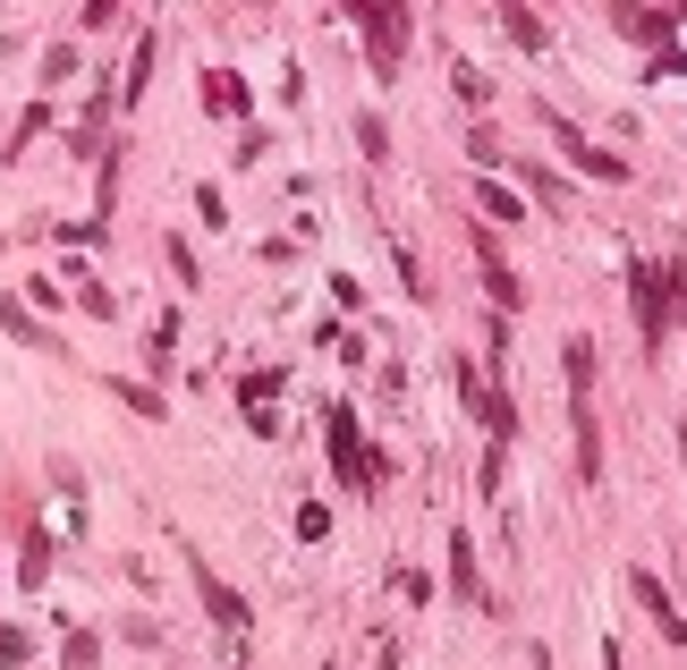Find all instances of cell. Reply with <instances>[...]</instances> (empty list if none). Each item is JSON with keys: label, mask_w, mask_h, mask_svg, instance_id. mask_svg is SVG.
I'll use <instances>...</instances> for the list:
<instances>
[{"label": "cell", "mask_w": 687, "mask_h": 670, "mask_svg": "<svg viewBox=\"0 0 687 670\" xmlns=\"http://www.w3.org/2000/svg\"><path fill=\"white\" fill-rule=\"evenodd\" d=\"M365 43H374V77H399L408 60V0H365Z\"/></svg>", "instance_id": "6da1fadb"}, {"label": "cell", "mask_w": 687, "mask_h": 670, "mask_svg": "<svg viewBox=\"0 0 687 670\" xmlns=\"http://www.w3.org/2000/svg\"><path fill=\"white\" fill-rule=\"evenodd\" d=\"M628 288H637V315H645V340H671V281H662L654 263H637V272H628Z\"/></svg>", "instance_id": "7a4b0ae2"}, {"label": "cell", "mask_w": 687, "mask_h": 670, "mask_svg": "<svg viewBox=\"0 0 687 670\" xmlns=\"http://www.w3.org/2000/svg\"><path fill=\"white\" fill-rule=\"evenodd\" d=\"M552 136H560V154L577 161L586 179H611V188H620V179H628V161H620V154H603V145H586V136H577V128H560V120H552Z\"/></svg>", "instance_id": "3957f363"}, {"label": "cell", "mask_w": 687, "mask_h": 670, "mask_svg": "<svg viewBox=\"0 0 687 670\" xmlns=\"http://www.w3.org/2000/svg\"><path fill=\"white\" fill-rule=\"evenodd\" d=\"M628 586H637V603L654 611V628H662V637H671V645H687V620H679V603H671V586H662L654 569H637Z\"/></svg>", "instance_id": "277c9868"}, {"label": "cell", "mask_w": 687, "mask_h": 670, "mask_svg": "<svg viewBox=\"0 0 687 670\" xmlns=\"http://www.w3.org/2000/svg\"><path fill=\"white\" fill-rule=\"evenodd\" d=\"M196 594H204V611H213V620H221V628H247V620H255V611L238 603V594H229L221 577L204 569V552H196Z\"/></svg>", "instance_id": "5b68a950"}, {"label": "cell", "mask_w": 687, "mask_h": 670, "mask_svg": "<svg viewBox=\"0 0 687 670\" xmlns=\"http://www.w3.org/2000/svg\"><path fill=\"white\" fill-rule=\"evenodd\" d=\"M450 586L467 603H484V577H476V535H450Z\"/></svg>", "instance_id": "8992f818"}, {"label": "cell", "mask_w": 687, "mask_h": 670, "mask_svg": "<svg viewBox=\"0 0 687 670\" xmlns=\"http://www.w3.org/2000/svg\"><path fill=\"white\" fill-rule=\"evenodd\" d=\"M238 399H247V424H255V433H272V399H280V383H263V374H247V383H238Z\"/></svg>", "instance_id": "52a82bcc"}, {"label": "cell", "mask_w": 687, "mask_h": 670, "mask_svg": "<svg viewBox=\"0 0 687 670\" xmlns=\"http://www.w3.org/2000/svg\"><path fill=\"white\" fill-rule=\"evenodd\" d=\"M204 111H221V120H238V111H247V86H238L229 68H213V77H204Z\"/></svg>", "instance_id": "ba28073f"}, {"label": "cell", "mask_w": 687, "mask_h": 670, "mask_svg": "<svg viewBox=\"0 0 687 670\" xmlns=\"http://www.w3.org/2000/svg\"><path fill=\"white\" fill-rule=\"evenodd\" d=\"M476 272H484V288H492V306H518V272L492 255V247H476Z\"/></svg>", "instance_id": "9c48e42d"}, {"label": "cell", "mask_w": 687, "mask_h": 670, "mask_svg": "<svg viewBox=\"0 0 687 670\" xmlns=\"http://www.w3.org/2000/svg\"><path fill=\"white\" fill-rule=\"evenodd\" d=\"M611 26H620L628 43H662V34H671V18H654V9H611Z\"/></svg>", "instance_id": "30bf717a"}, {"label": "cell", "mask_w": 687, "mask_h": 670, "mask_svg": "<svg viewBox=\"0 0 687 670\" xmlns=\"http://www.w3.org/2000/svg\"><path fill=\"white\" fill-rule=\"evenodd\" d=\"M569 399H594V340H569Z\"/></svg>", "instance_id": "8fae6325"}, {"label": "cell", "mask_w": 687, "mask_h": 670, "mask_svg": "<svg viewBox=\"0 0 687 670\" xmlns=\"http://www.w3.org/2000/svg\"><path fill=\"white\" fill-rule=\"evenodd\" d=\"M501 26H509V43H518V52H543V26H535V18H526L518 0H509V9H501Z\"/></svg>", "instance_id": "7c38bea8"}, {"label": "cell", "mask_w": 687, "mask_h": 670, "mask_svg": "<svg viewBox=\"0 0 687 670\" xmlns=\"http://www.w3.org/2000/svg\"><path fill=\"white\" fill-rule=\"evenodd\" d=\"M476 204H484L492 222H518V213H526L518 195H509V188H492V179H476Z\"/></svg>", "instance_id": "4fadbf2b"}, {"label": "cell", "mask_w": 687, "mask_h": 670, "mask_svg": "<svg viewBox=\"0 0 687 670\" xmlns=\"http://www.w3.org/2000/svg\"><path fill=\"white\" fill-rule=\"evenodd\" d=\"M18 577H26V586H43V577H51V535H34V543H26V560H18Z\"/></svg>", "instance_id": "5bb4252c"}, {"label": "cell", "mask_w": 687, "mask_h": 670, "mask_svg": "<svg viewBox=\"0 0 687 670\" xmlns=\"http://www.w3.org/2000/svg\"><path fill=\"white\" fill-rule=\"evenodd\" d=\"M526 179H535V195H543V204H569V179H552V170H543V161H535V170H526Z\"/></svg>", "instance_id": "9a60e30c"}, {"label": "cell", "mask_w": 687, "mask_h": 670, "mask_svg": "<svg viewBox=\"0 0 687 670\" xmlns=\"http://www.w3.org/2000/svg\"><path fill=\"white\" fill-rule=\"evenodd\" d=\"M0 662H26V637L18 628H0Z\"/></svg>", "instance_id": "2e32d148"}, {"label": "cell", "mask_w": 687, "mask_h": 670, "mask_svg": "<svg viewBox=\"0 0 687 670\" xmlns=\"http://www.w3.org/2000/svg\"><path fill=\"white\" fill-rule=\"evenodd\" d=\"M119 18V0H85V26H111Z\"/></svg>", "instance_id": "e0dca14e"}]
</instances>
